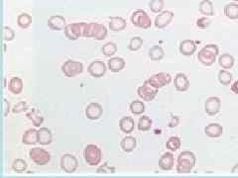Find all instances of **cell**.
I'll return each instance as SVG.
<instances>
[{
	"instance_id": "cell-9",
	"label": "cell",
	"mask_w": 238,
	"mask_h": 178,
	"mask_svg": "<svg viewBox=\"0 0 238 178\" xmlns=\"http://www.w3.org/2000/svg\"><path fill=\"white\" fill-rule=\"evenodd\" d=\"M147 82L150 83L152 86L160 89V88L166 86V85H169L172 82V76H171V74H169L167 72H159L151 76L147 80Z\"/></svg>"
},
{
	"instance_id": "cell-44",
	"label": "cell",
	"mask_w": 238,
	"mask_h": 178,
	"mask_svg": "<svg viewBox=\"0 0 238 178\" xmlns=\"http://www.w3.org/2000/svg\"><path fill=\"white\" fill-rule=\"evenodd\" d=\"M97 173H115V167L109 166L107 163H105L102 166L98 167L96 170Z\"/></svg>"
},
{
	"instance_id": "cell-6",
	"label": "cell",
	"mask_w": 238,
	"mask_h": 178,
	"mask_svg": "<svg viewBox=\"0 0 238 178\" xmlns=\"http://www.w3.org/2000/svg\"><path fill=\"white\" fill-rule=\"evenodd\" d=\"M29 157L35 164L37 165H45L51 160V154L44 148H34L30 149Z\"/></svg>"
},
{
	"instance_id": "cell-25",
	"label": "cell",
	"mask_w": 238,
	"mask_h": 178,
	"mask_svg": "<svg viewBox=\"0 0 238 178\" xmlns=\"http://www.w3.org/2000/svg\"><path fill=\"white\" fill-rule=\"evenodd\" d=\"M22 142L24 145H32L38 142V131L35 129H29L24 133L22 137Z\"/></svg>"
},
{
	"instance_id": "cell-17",
	"label": "cell",
	"mask_w": 238,
	"mask_h": 178,
	"mask_svg": "<svg viewBox=\"0 0 238 178\" xmlns=\"http://www.w3.org/2000/svg\"><path fill=\"white\" fill-rule=\"evenodd\" d=\"M174 85H175V88L178 91L184 92L190 88V80L186 74L180 72L175 76Z\"/></svg>"
},
{
	"instance_id": "cell-24",
	"label": "cell",
	"mask_w": 238,
	"mask_h": 178,
	"mask_svg": "<svg viewBox=\"0 0 238 178\" xmlns=\"http://www.w3.org/2000/svg\"><path fill=\"white\" fill-rule=\"evenodd\" d=\"M126 21L122 17H111L109 19V29L113 32L122 31L126 28Z\"/></svg>"
},
{
	"instance_id": "cell-19",
	"label": "cell",
	"mask_w": 238,
	"mask_h": 178,
	"mask_svg": "<svg viewBox=\"0 0 238 178\" xmlns=\"http://www.w3.org/2000/svg\"><path fill=\"white\" fill-rule=\"evenodd\" d=\"M174 162H175V158H174L172 152H166L159 160V167L164 171H169V170L173 169Z\"/></svg>"
},
{
	"instance_id": "cell-12",
	"label": "cell",
	"mask_w": 238,
	"mask_h": 178,
	"mask_svg": "<svg viewBox=\"0 0 238 178\" xmlns=\"http://www.w3.org/2000/svg\"><path fill=\"white\" fill-rule=\"evenodd\" d=\"M173 18H174V13L172 11L166 10V11L161 12L155 18V21H154L155 27L157 28V29H164V28H166L172 22Z\"/></svg>"
},
{
	"instance_id": "cell-5",
	"label": "cell",
	"mask_w": 238,
	"mask_h": 178,
	"mask_svg": "<svg viewBox=\"0 0 238 178\" xmlns=\"http://www.w3.org/2000/svg\"><path fill=\"white\" fill-rule=\"evenodd\" d=\"M84 27H86V23L83 22L67 24L64 29L66 37L70 41H76L80 37H83Z\"/></svg>"
},
{
	"instance_id": "cell-39",
	"label": "cell",
	"mask_w": 238,
	"mask_h": 178,
	"mask_svg": "<svg viewBox=\"0 0 238 178\" xmlns=\"http://www.w3.org/2000/svg\"><path fill=\"white\" fill-rule=\"evenodd\" d=\"M181 138L179 137H171L166 142L167 148H169L171 151H176L181 148Z\"/></svg>"
},
{
	"instance_id": "cell-28",
	"label": "cell",
	"mask_w": 238,
	"mask_h": 178,
	"mask_svg": "<svg viewBox=\"0 0 238 178\" xmlns=\"http://www.w3.org/2000/svg\"><path fill=\"white\" fill-rule=\"evenodd\" d=\"M218 63L222 68L230 69L232 68L234 63H235V59H234L233 56H231L230 53H223V55L219 56Z\"/></svg>"
},
{
	"instance_id": "cell-18",
	"label": "cell",
	"mask_w": 238,
	"mask_h": 178,
	"mask_svg": "<svg viewBox=\"0 0 238 178\" xmlns=\"http://www.w3.org/2000/svg\"><path fill=\"white\" fill-rule=\"evenodd\" d=\"M197 44L193 40H184L180 44L179 51L184 56H193L194 53L197 52Z\"/></svg>"
},
{
	"instance_id": "cell-29",
	"label": "cell",
	"mask_w": 238,
	"mask_h": 178,
	"mask_svg": "<svg viewBox=\"0 0 238 178\" xmlns=\"http://www.w3.org/2000/svg\"><path fill=\"white\" fill-rule=\"evenodd\" d=\"M198 10H200L201 14L204 16H214V4L209 0H202L198 6Z\"/></svg>"
},
{
	"instance_id": "cell-37",
	"label": "cell",
	"mask_w": 238,
	"mask_h": 178,
	"mask_svg": "<svg viewBox=\"0 0 238 178\" xmlns=\"http://www.w3.org/2000/svg\"><path fill=\"white\" fill-rule=\"evenodd\" d=\"M27 168H28L27 162L22 158H17L12 163V169L17 173H22L24 171H26Z\"/></svg>"
},
{
	"instance_id": "cell-42",
	"label": "cell",
	"mask_w": 238,
	"mask_h": 178,
	"mask_svg": "<svg viewBox=\"0 0 238 178\" xmlns=\"http://www.w3.org/2000/svg\"><path fill=\"white\" fill-rule=\"evenodd\" d=\"M14 38H15V32H14V30L8 26L3 27V40L6 42H10L13 41Z\"/></svg>"
},
{
	"instance_id": "cell-22",
	"label": "cell",
	"mask_w": 238,
	"mask_h": 178,
	"mask_svg": "<svg viewBox=\"0 0 238 178\" xmlns=\"http://www.w3.org/2000/svg\"><path fill=\"white\" fill-rule=\"evenodd\" d=\"M119 128H120V131L124 134L132 133L135 128L134 119L132 117H129V116L122 117L119 121Z\"/></svg>"
},
{
	"instance_id": "cell-10",
	"label": "cell",
	"mask_w": 238,
	"mask_h": 178,
	"mask_svg": "<svg viewBox=\"0 0 238 178\" xmlns=\"http://www.w3.org/2000/svg\"><path fill=\"white\" fill-rule=\"evenodd\" d=\"M61 167L67 173H73L79 167V161L76 156L73 154H66L61 157Z\"/></svg>"
},
{
	"instance_id": "cell-46",
	"label": "cell",
	"mask_w": 238,
	"mask_h": 178,
	"mask_svg": "<svg viewBox=\"0 0 238 178\" xmlns=\"http://www.w3.org/2000/svg\"><path fill=\"white\" fill-rule=\"evenodd\" d=\"M10 111V104L7 101V99H3V115L4 117L8 116V113Z\"/></svg>"
},
{
	"instance_id": "cell-26",
	"label": "cell",
	"mask_w": 238,
	"mask_h": 178,
	"mask_svg": "<svg viewBox=\"0 0 238 178\" xmlns=\"http://www.w3.org/2000/svg\"><path fill=\"white\" fill-rule=\"evenodd\" d=\"M8 89L11 93L18 95L23 90V80L20 77H12L9 80Z\"/></svg>"
},
{
	"instance_id": "cell-32",
	"label": "cell",
	"mask_w": 238,
	"mask_h": 178,
	"mask_svg": "<svg viewBox=\"0 0 238 178\" xmlns=\"http://www.w3.org/2000/svg\"><path fill=\"white\" fill-rule=\"evenodd\" d=\"M152 125H153V121L151 120L150 117L143 116L139 119V121H138L137 127H138V130L141 132H147L149 130H151Z\"/></svg>"
},
{
	"instance_id": "cell-35",
	"label": "cell",
	"mask_w": 238,
	"mask_h": 178,
	"mask_svg": "<svg viewBox=\"0 0 238 178\" xmlns=\"http://www.w3.org/2000/svg\"><path fill=\"white\" fill-rule=\"evenodd\" d=\"M217 77H218L219 83L222 84V85H224V86H226V85H229L230 83H231V81H232V74L230 73L229 71L225 70L224 68L219 71Z\"/></svg>"
},
{
	"instance_id": "cell-3",
	"label": "cell",
	"mask_w": 238,
	"mask_h": 178,
	"mask_svg": "<svg viewBox=\"0 0 238 178\" xmlns=\"http://www.w3.org/2000/svg\"><path fill=\"white\" fill-rule=\"evenodd\" d=\"M83 157L88 165L96 166L102 159L101 149L95 145H87L83 149Z\"/></svg>"
},
{
	"instance_id": "cell-13",
	"label": "cell",
	"mask_w": 238,
	"mask_h": 178,
	"mask_svg": "<svg viewBox=\"0 0 238 178\" xmlns=\"http://www.w3.org/2000/svg\"><path fill=\"white\" fill-rule=\"evenodd\" d=\"M87 71L92 77H95V78L102 77L106 72V65L103 62L94 60V62H92L90 65H88Z\"/></svg>"
},
{
	"instance_id": "cell-30",
	"label": "cell",
	"mask_w": 238,
	"mask_h": 178,
	"mask_svg": "<svg viewBox=\"0 0 238 178\" xmlns=\"http://www.w3.org/2000/svg\"><path fill=\"white\" fill-rule=\"evenodd\" d=\"M224 15L231 20L238 19V4L237 3H228L224 6Z\"/></svg>"
},
{
	"instance_id": "cell-16",
	"label": "cell",
	"mask_w": 238,
	"mask_h": 178,
	"mask_svg": "<svg viewBox=\"0 0 238 178\" xmlns=\"http://www.w3.org/2000/svg\"><path fill=\"white\" fill-rule=\"evenodd\" d=\"M48 26L53 31H62L67 26L66 18L61 15H53L49 18Z\"/></svg>"
},
{
	"instance_id": "cell-47",
	"label": "cell",
	"mask_w": 238,
	"mask_h": 178,
	"mask_svg": "<svg viewBox=\"0 0 238 178\" xmlns=\"http://www.w3.org/2000/svg\"><path fill=\"white\" fill-rule=\"evenodd\" d=\"M179 121H180V119L178 118V117H174V118L171 120V122L169 123V127H170V128H175V127H177L178 125H179Z\"/></svg>"
},
{
	"instance_id": "cell-2",
	"label": "cell",
	"mask_w": 238,
	"mask_h": 178,
	"mask_svg": "<svg viewBox=\"0 0 238 178\" xmlns=\"http://www.w3.org/2000/svg\"><path fill=\"white\" fill-rule=\"evenodd\" d=\"M84 38H93L97 41H102L107 37V29L103 24L86 23L83 31Z\"/></svg>"
},
{
	"instance_id": "cell-49",
	"label": "cell",
	"mask_w": 238,
	"mask_h": 178,
	"mask_svg": "<svg viewBox=\"0 0 238 178\" xmlns=\"http://www.w3.org/2000/svg\"><path fill=\"white\" fill-rule=\"evenodd\" d=\"M231 173H232V174H238V163L232 167V169H231Z\"/></svg>"
},
{
	"instance_id": "cell-33",
	"label": "cell",
	"mask_w": 238,
	"mask_h": 178,
	"mask_svg": "<svg viewBox=\"0 0 238 178\" xmlns=\"http://www.w3.org/2000/svg\"><path fill=\"white\" fill-rule=\"evenodd\" d=\"M17 24H18V26L21 29H27L32 24V17L27 13L20 14L18 18H17Z\"/></svg>"
},
{
	"instance_id": "cell-50",
	"label": "cell",
	"mask_w": 238,
	"mask_h": 178,
	"mask_svg": "<svg viewBox=\"0 0 238 178\" xmlns=\"http://www.w3.org/2000/svg\"><path fill=\"white\" fill-rule=\"evenodd\" d=\"M232 1H234V2H238V0H232Z\"/></svg>"
},
{
	"instance_id": "cell-27",
	"label": "cell",
	"mask_w": 238,
	"mask_h": 178,
	"mask_svg": "<svg viewBox=\"0 0 238 178\" xmlns=\"http://www.w3.org/2000/svg\"><path fill=\"white\" fill-rule=\"evenodd\" d=\"M137 145V141L136 138L132 136L125 137L120 142V147H121L122 151L124 152H131L133 151Z\"/></svg>"
},
{
	"instance_id": "cell-15",
	"label": "cell",
	"mask_w": 238,
	"mask_h": 178,
	"mask_svg": "<svg viewBox=\"0 0 238 178\" xmlns=\"http://www.w3.org/2000/svg\"><path fill=\"white\" fill-rule=\"evenodd\" d=\"M102 113H103V109L98 103H90L86 108V116L87 117V119L92 121L100 118L102 116Z\"/></svg>"
},
{
	"instance_id": "cell-7",
	"label": "cell",
	"mask_w": 238,
	"mask_h": 178,
	"mask_svg": "<svg viewBox=\"0 0 238 178\" xmlns=\"http://www.w3.org/2000/svg\"><path fill=\"white\" fill-rule=\"evenodd\" d=\"M158 93V88L152 86L150 83L147 82V80L143 83V85L138 87L137 89V94L138 96L144 101L151 102L155 99Z\"/></svg>"
},
{
	"instance_id": "cell-31",
	"label": "cell",
	"mask_w": 238,
	"mask_h": 178,
	"mask_svg": "<svg viewBox=\"0 0 238 178\" xmlns=\"http://www.w3.org/2000/svg\"><path fill=\"white\" fill-rule=\"evenodd\" d=\"M165 56V52L160 46H154L149 49V58L154 62H159Z\"/></svg>"
},
{
	"instance_id": "cell-45",
	"label": "cell",
	"mask_w": 238,
	"mask_h": 178,
	"mask_svg": "<svg viewBox=\"0 0 238 178\" xmlns=\"http://www.w3.org/2000/svg\"><path fill=\"white\" fill-rule=\"evenodd\" d=\"M209 25H210V20H209L207 17L198 18L197 21V26L198 28H201V29H204V28L208 27Z\"/></svg>"
},
{
	"instance_id": "cell-40",
	"label": "cell",
	"mask_w": 238,
	"mask_h": 178,
	"mask_svg": "<svg viewBox=\"0 0 238 178\" xmlns=\"http://www.w3.org/2000/svg\"><path fill=\"white\" fill-rule=\"evenodd\" d=\"M164 0H151L149 2V8L153 13H161L164 9Z\"/></svg>"
},
{
	"instance_id": "cell-36",
	"label": "cell",
	"mask_w": 238,
	"mask_h": 178,
	"mask_svg": "<svg viewBox=\"0 0 238 178\" xmlns=\"http://www.w3.org/2000/svg\"><path fill=\"white\" fill-rule=\"evenodd\" d=\"M26 117L29 120L32 121V123L34 124L35 127H41V125L44 122V118L42 116H40L39 114L35 111V110H32L31 112H28L26 114Z\"/></svg>"
},
{
	"instance_id": "cell-20",
	"label": "cell",
	"mask_w": 238,
	"mask_h": 178,
	"mask_svg": "<svg viewBox=\"0 0 238 178\" xmlns=\"http://www.w3.org/2000/svg\"><path fill=\"white\" fill-rule=\"evenodd\" d=\"M53 141L52 132L48 128H40L38 130V142L41 145H48Z\"/></svg>"
},
{
	"instance_id": "cell-1",
	"label": "cell",
	"mask_w": 238,
	"mask_h": 178,
	"mask_svg": "<svg viewBox=\"0 0 238 178\" xmlns=\"http://www.w3.org/2000/svg\"><path fill=\"white\" fill-rule=\"evenodd\" d=\"M197 163V156L193 151H184L181 152L177 159V172L180 174L190 173Z\"/></svg>"
},
{
	"instance_id": "cell-38",
	"label": "cell",
	"mask_w": 238,
	"mask_h": 178,
	"mask_svg": "<svg viewBox=\"0 0 238 178\" xmlns=\"http://www.w3.org/2000/svg\"><path fill=\"white\" fill-rule=\"evenodd\" d=\"M101 52H102V53H103L105 56H108V58H109V56H114L116 53L117 46H116V44H114V43H111V42L106 43L103 47L101 48Z\"/></svg>"
},
{
	"instance_id": "cell-21",
	"label": "cell",
	"mask_w": 238,
	"mask_h": 178,
	"mask_svg": "<svg viewBox=\"0 0 238 178\" xmlns=\"http://www.w3.org/2000/svg\"><path fill=\"white\" fill-rule=\"evenodd\" d=\"M204 134L209 138H219L223 134V128L217 123H211L204 128Z\"/></svg>"
},
{
	"instance_id": "cell-11",
	"label": "cell",
	"mask_w": 238,
	"mask_h": 178,
	"mask_svg": "<svg viewBox=\"0 0 238 178\" xmlns=\"http://www.w3.org/2000/svg\"><path fill=\"white\" fill-rule=\"evenodd\" d=\"M216 56L214 52H211L210 49L204 47L197 53V59L198 62H201L202 65L205 66H210L214 63L216 60Z\"/></svg>"
},
{
	"instance_id": "cell-23",
	"label": "cell",
	"mask_w": 238,
	"mask_h": 178,
	"mask_svg": "<svg viewBox=\"0 0 238 178\" xmlns=\"http://www.w3.org/2000/svg\"><path fill=\"white\" fill-rule=\"evenodd\" d=\"M125 60H124L122 58H111L108 62H107V65L108 68L111 72H119L121 71L124 67H125Z\"/></svg>"
},
{
	"instance_id": "cell-41",
	"label": "cell",
	"mask_w": 238,
	"mask_h": 178,
	"mask_svg": "<svg viewBox=\"0 0 238 178\" xmlns=\"http://www.w3.org/2000/svg\"><path fill=\"white\" fill-rule=\"evenodd\" d=\"M143 45V39L140 37H134L129 41L128 49L131 52H137L141 49Z\"/></svg>"
},
{
	"instance_id": "cell-14",
	"label": "cell",
	"mask_w": 238,
	"mask_h": 178,
	"mask_svg": "<svg viewBox=\"0 0 238 178\" xmlns=\"http://www.w3.org/2000/svg\"><path fill=\"white\" fill-rule=\"evenodd\" d=\"M220 108H221V101L218 97H209L205 101L204 110L209 116H215L220 111Z\"/></svg>"
},
{
	"instance_id": "cell-4",
	"label": "cell",
	"mask_w": 238,
	"mask_h": 178,
	"mask_svg": "<svg viewBox=\"0 0 238 178\" xmlns=\"http://www.w3.org/2000/svg\"><path fill=\"white\" fill-rule=\"evenodd\" d=\"M131 22H132L133 26L142 28V29H149L152 26L150 16L148 15L146 11L141 9L133 12L132 16H131Z\"/></svg>"
},
{
	"instance_id": "cell-8",
	"label": "cell",
	"mask_w": 238,
	"mask_h": 178,
	"mask_svg": "<svg viewBox=\"0 0 238 178\" xmlns=\"http://www.w3.org/2000/svg\"><path fill=\"white\" fill-rule=\"evenodd\" d=\"M62 71L67 77H74L83 71V65L80 62L67 60L62 65Z\"/></svg>"
},
{
	"instance_id": "cell-34",
	"label": "cell",
	"mask_w": 238,
	"mask_h": 178,
	"mask_svg": "<svg viewBox=\"0 0 238 178\" xmlns=\"http://www.w3.org/2000/svg\"><path fill=\"white\" fill-rule=\"evenodd\" d=\"M130 111L135 116L141 115L145 112V105L142 101L135 100L130 103Z\"/></svg>"
},
{
	"instance_id": "cell-43",
	"label": "cell",
	"mask_w": 238,
	"mask_h": 178,
	"mask_svg": "<svg viewBox=\"0 0 238 178\" xmlns=\"http://www.w3.org/2000/svg\"><path fill=\"white\" fill-rule=\"evenodd\" d=\"M27 109H28L27 103L22 101V102H19V103H17V104L14 105V107L12 108V112L14 114H18V113H21L23 111H26Z\"/></svg>"
},
{
	"instance_id": "cell-48",
	"label": "cell",
	"mask_w": 238,
	"mask_h": 178,
	"mask_svg": "<svg viewBox=\"0 0 238 178\" xmlns=\"http://www.w3.org/2000/svg\"><path fill=\"white\" fill-rule=\"evenodd\" d=\"M231 90L235 94H238V80H236L235 82H233V84L231 85Z\"/></svg>"
}]
</instances>
